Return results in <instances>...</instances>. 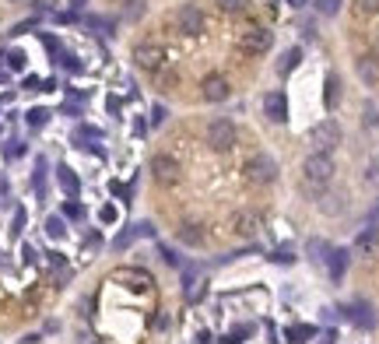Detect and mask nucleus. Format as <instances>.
<instances>
[{
	"label": "nucleus",
	"instance_id": "nucleus-1",
	"mask_svg": "<svg viewBox=\"0 0 379 344\" xmlns=\"http://www.w3.org/2000/svg\"><path fill=\"white\" fill-rule=\"evenodd\" d=\"M330 179H334V159L330 155H320V151H313L305 162H302V193L309 197V200H320L323 193H327V186H330Z\"/></svg>",
	"mask_w": 379,
	"mask_h": 344
},
{
	"label": "nucleus",
	"instance_id": "nucleus-2",
	"mask_svg": "<svg viewBox=\"0 0 379 344\" xmlns=\"http://www.w3.org/2000/svg\"><path fill=\"white\" fill-rule=\"evenodd\" d=\"M243 176H246V183H253V186H271V183L278 179V162H274L271 155H250L246 166H243Z\"/></svg>",
	"mask_w": 379,
	"mask_h": 344
},
{
	"label": "nucleus",
	"instance_id": "nucleus-3",
	"mask_svg": "<svg viewBox=\"0 0 379 344\" xmlns=\"http://www.w3.org/2000/svg\"><path fill=\"white\" fill-rule=\"evenodd\" d=\"M235 141H239V130H235V123L232 120H225V116H218V120H211V127H207V144H211V151H232L235 148Z\"/></svg>",
	"mask_w": 379,
	"mask_h": 344
},
{
	"label": "nucleus",
	"instance_id": "nucleus-4",
	"mask_svg": "<svg viewBox=\"0 0 379 344\" xmlns=\"http://www.w3.org/2000/svg\"><path fill=\"white\" fill-rule=\"evenodd\" d=\"M271 46H274L271 28H250L239 35V53H246V57H264V53H271Z\"/></svg>",
	"mask_w": 379,
	"mask_h": 344
},
{
	"label": "nucleus",
	"instance_id": "nucleus-5",
	"mask_svg": "<svg viewBox=\"0 0 379 344\" xmlns=\"http://www.w3.org/2000/svg\"><path fill=\"white\" fill-rule=\"evenodd\" d=\"M148 169H151V179L162 183V186H176V183L183 179V166H180L173 155H155Z\"/></svg>",
	"mask_w": 379,
	"mask_h": 344
},
{
	"label": "nucleus",
	"instance_id": "nucleus-6",
	"mask_svg": "<svg viewBox=\"0 0 379 344\" xmlns=\"http://www.w3.org/2000/svg\"><path fill=\"white\" fill-rule=\"evenodd\" d=\"M341 123L337 120H323V123H316L313 127V144H316V151L320 155H330L337 144H341Z\"/></svg>",
	"mask_w": 379,
	"mask_h": 344
},
{
	"label": "nucleus",
	"instance_id": "nucleus-7",
	"mask_svg": "<svg viewBox=\"0 0 379 344\" xmlns=\"http://www.w3.org/2000/svg\"><path fill=\"white\" fill-rule=\"evenodd\" d=\"M200 95H204V102H228L232 98V81L225 78V74H207L204 81H200Z\"/></svg>",
	"mask_w": 379,
	"mask_h": 344
},
{
	"label": "nucleus",
	"instance_id": "nucleus-8",
	"mask_svg": "<svg viewBox=\"0 0 379 344\" xmlns=\"http://www.w3.org/2000/svg\"><path fill=\"white\" fill-rule=\"evenodd\" d=\"M176 25H180L183 35H204V11H200L197 4H180Z\"/></svg>",
	"mask_w": 379,
	"mask_h": 344
},
{
	"label": "nucleus",
	"instance_id": "nucleus-9",
	"mask_svg": "<svg viewBox=\"0 0 379 344\" xmlns=\"http://www.w3.org/2000/svg\"><path fill=\"white\" fill-rule=\"evenodd\" d=\"M134 64H137L141 71L155 74L158 67H165V53H162V46H155V42H141V46L134 50Z\"/></svg>",
	"mask_w": 379,
	"mask_h": 344
},
{
	"label": "nucleus",
	"instance_id": "nucleus-10",
	"mask_svg": "<svg viewBox=\"0 0 379 344\" xmlns=\"http://www.w3.org/2000/svg\"><path fill=\"white\" fill-rule=\"evenodd\" d=\"M341 313H344L355 327H362V331H373V327H376V316H373V306H369V302H351V306H344Z\"/></svg>",
	"mask_w": 379,
	"mask_h": 344
},
{
	"label": "nucleus",
	"instance_id": "nucleus-11",
	"mask_svg": "<svg viewBox=\"0 0 379 344\" xmlns=\"http://www.w3.org/2000/svg\"><path fill=\"white\" fill-rule=\"evenodd\" d=\"M264 113H267L271 123H284L288 120V98H284V91H267L264 95Z\"/></svg>",
	"mask_w": 379,
	"mask_h": 344
},
{
	"label": "nucleus",
	"instance_id": "nucleus-12",
	"mask_svg": "<svg viewBox=\"0 0 379 344\" xmlns=\"http://www.w3.org/2000/svg\"><path fill=\"white\" fill-rule=\"evenodd\" d=\"M232 232L243 236V239H253V236L260 232V214H253V211L235 214V218H232Z\"/></svg>",
	"mask_w": 379,
	"mask_h": 344
},
{
	"label": "nucleus",
	"instance_id": "nucleus-13",
	"mask_svg": "<svg viewBox=\"0 0 379 344\" xmlns=\"http://www.w3.org/2000/svg\"><path fill=\"white\" fill-rule=\"evenodd\" d=\"M355 71H358V78L366 85H379V53H362L358 64H355Z\"/></svg>",
	"mask_w": 379,
	"mask_h": 344
},
{
	"label": "nucleus",
	"instance_id": "nucleus-14",
	"mask_svg": "<svg viewBox=\"0 0 379 344\" xmlns=\"http://www.w3.org/2000/svg\"><path fill=\"white\" fill-rule=\"evenodd\" d=\"M376 246H379V225H366L355 236V253H373Z\"/></svg>",
	"mask_w": 379,
	"mask_h": 344
},
{
	"label": "nucleus",
	"instance_id": "nucleus-15",
	"mask_svg": "<svg viewBox=\"0 0 379 344\" xmlns=\"http://www.w3.org/2000/svg\"><path fill=\"white\" fill-rule=\"evenodd\" d=\"M57 183H60V190H64L67 197H78V190H81V179H78V172L67 169V166H60V169H57Z\"/></svg>",
	"mask_w": 379,
	"mask_h": 344
},
{
	"label": "nucleus",
	"instance_id": "nucleus-16",
	"mask_svg": "<svg viewBox=\"0 0 379 344\" xmlns=\"http://www.w3.org/2000/svg\"><path fill=\"white\" fill-rule=\"evenodd\" d=\"M151 81L162 88V91H176V85H180V74H176V71L165 64V67H158V71L151 74Z\"/></svg>",
	"mask_w": 379,
	"mask_h": 344
},
{
	"label": "nucleus",
	"instance_id": "nucleus-17",
	"mask_svg": "<svg viewBox=\"0 0 379 344\" xmlns=\"http://www.w3.org/2000/svg\"><path fill=\"white\" fill-rule=\"evenodd\" d=\"M327 263H330V277H334V281H344V270H348V250H330Z\"/></svg>",
	"mask_w": 379,
	"mask_h": 344
},
{
	"label": "nucleus",
	"instance_id": "nucleus-18",
	"mask_svg": "<svg viewBox=\"0 0 379 344\" xmlns=\"http://www.w3.org/2000/svg\"><path fill=\"white\" fill-rule=\"evenodd\" d=\"M204 288H207V281H204L200 274H193V270H190V274H187V285H183V292H187L190 302H197V299L204 295Z\"/></svg>",
	"mask_w": 379,
	"mask_h": 344
},
{
	"label": "nucleus",
	"instance_id": "nucleus-19",
	"mask_svg": "<svg viewBox=\"0 0 379 344\" xmlns=\"http://www.w3.org/2000/svg\"><path fill=\"white\" fill-rule=\"evenodd\" d=\"M176 236H180L183 246H204V232H200V225H183Z\"/></svg>",
	"mask_w": 379,
	"mask_h": 344
},
{
	"label": "nucleus",
	"instance_id": "nucleus-20",
	"mask_svg": "<svg viewBox=\"0 0 379 344\" xmlns=\"http://www.w3.org/2000/svg\"><path fill=\"white\" fill-rule=\"evenodd\" d=\"M298 60H302V50H298V46H291V50H288V53H284V57H281V64H278V71H281V74H291Z\"/></svg>",
	"mask_w": 379,
	"mask_h": 344
},
{
	"label": "nucleus",
	"instance_id": "nucleus-21",
	"mask_svg": "<svg viewBox=\"0 0 379 344\" xmlns=\"http://www.w3.org/2000/svg\"><path fill=\"white\" fill-rule=\"evenodd\" d=\"M144 11H148V0H127V7H123L127 21H141V18H144Z\"/></svg>",
	"mask_w": 379,
	"mask_h": 344
},
{
	"label": "nucleus",
	"instance_id": "nucleus-22",
	"mask_svg": "<svg viewBox=\"0 0 379 344\" xmlns=\"http://www.w3.org/2000/svg\"><path fill=\"white\" fill-rule=\"evenodd\" d=\"M46 236H49V239H64V236H67V225H64V218H57V214H53V218L46 222Z\"/></svg>",
	"mask_w": 379,
	"mask_h": 344
},
{
	"label": "nucleus",
	"instance_id": "nucleus-23",
	"mask_svg": "<svg viewBox=\"0 0 379 344\" xmlns=\"http://www.w3.org/2000/svg\"><path fill=\"white\" fill-rule=\"evenodd\" d=\"M337 98H341V81H337V74H330V78H327V105L334 109Z\"/></svg>",
	"mask_w": 379,
	"mask_h": 344
},
{
	"label": "nucleus",
	"instance_id": "nucleus-24",
	"mask_svg": "<svg viewBox=\"0 0 379 344\" xmlns=\"http://www.w3.org/2000/svg\"><path fill=\"white\" fill-rule=\"evenodd\" d=\"M214 4H218L225 14H243V11L250 7V0H214Z\"/></svg>",
	"mask_w": 379,
	"mask_h": 344
},
{
	"label": "nucleus",
	"instance_id": "nucleus-25",
	"mask_svg": "<svg viewBox=\"0 0 379 344\" xmlns=\"http://www.w3.org/2000/svg\"><path fill=\"white\" fill-rule=\"evenodd\" d=\"M46 120H49V109H28V127H32V130L46 127Z\"/></svg>",
	"mask_w": 379,
	"mask_h": 344
},
{
	"label": "nucleus",
	"instance_id": "nucleus-26",
	"mask_svg": "<svg viewBox=\"0 0 379 344\" xmlns=\"http://www.w3.org/2000/svg\"><path fill=\"white\" fill-rule=\"evenodd\" d=\"M21 155H25V141H7V144H4V159H7V162H14V159H21Z\"/></svg>",
	"mask_w": 379,
	"mask_h": 344
},
{
	"label": "nucleus",
	"instance_id": "nucleus-27",
	"mask_svg": "<svg viewBox=\"0 0 379 344\" xmlns=\"http://www.w3.org/2000/svg\"><path fill=\"white\" fill-rule=\"evenodd\" d=\"M341 4H344V0H316V11H320L323 18H334V14L341 11Z\"/></svg>",
	"mask_w": 379,
	"mask_h": 344
},
{
	"label": "nucleus",
	"instance_id": "nucleus-28",
	"mask_svg": "<svg viewBox=\"0 0 379 344\" xmlns=\"http://www.w3.org/2000/svg\"><path fill=\"white\" fill-rule=\"evenodd\" d=\"M309 334H313V327H288V341L291 344H305Z\"/></svg>",
	"mask_w": 379,
	"mask_h": 344
},
{
	"label": "nucleus",
	"instance_id": "nucleus-29",
	"mask_svg": "<svg viewBox=\"0 0 379 344\" xmlns=\"http://www.w3.org/2000/svg\"><path fill=\"white\" fill-rule=\"evenodd\" d=\"M102 137V130H95V127H78V134H74V141H98Z\"/></svg>",
	"mask_w": 379,
	"mask_h": 344
},
{
	"label": "nucleus",
	"instance_id": "nucleus-30",
	"mask_svg": "<svg viewBox=\"0 0 379 344\" xmlns=\"http://www.w3.org/2000/svg\"><path fill=\"white\" fill-rule=\"evenodd\" d=\"M165 120H169V109H165V105H155V109H151V127H162Z\"/></svg>",
	"mask_w": 379,
	"mask_h": 344
},
{
	"label": "nucleus",
	"instance_id": "nucleus-31",
	"mask_svg": "<svg viewBox=\"0 0 379 344\" xmlns=\"http://www.w3.org/2000/svg\"><path fill=\"white\" fill-rule=\"evenodd\" d=\"M4 60H7V67H11V71H21V67H25V57H21V53H7Z\"/></svg>",
	"mask_w": 379,
	"mask_h": 344
},
{
	"label": "nucleus",
	"instance_id": "nucleus-32",
	"mask_svg": "<svg viewBox=\"0 0 379 344\" xmlns=\"http://www.w3.org/2000/svg\"><path fill=\"white\" fill-rule=\"evenodd\" d=\"M21 229H25V207H18V211H14V222H11V232H14V236H18Z\"/></svg>",
	"mask_w": 379,
	"mask_h": 344
},
{
	"label": "nucleus",
	"instance_id": "nucleus-33",
	"mask_svg": "<svg viewBox=\"0 0 379 344\" xmlns=\"http://www.w3.org/2000/svg\"><path fill=\"white\" fill-rule=\"evenodd\" d=\"M355 4H358V11H362V14H376L379 11V0H355Z\"/></svg>",
	"mask_w": 379,
	"mask_h": 344
},
{
	"label": "nucleus",
	"instance_id": "nucleus-34",
	"mask_svg": "<svg viewBox=\"0 0 379 344\" xmlns=\"http://www.w3.org/2000/svg\"><path fill=\"white\" fill-rule=\"evenodd\" d=\"M60 64H64L67 71H81V64H78V57H71V53H60Z\"/></svg>",
	"mask_w": 379,
	"mask_h": 344
},
{
	"label": "nucleus",
	"instance_id": "nucleus-35",
	"mask_svg": "<svg viewBox=\"0 0 379 344\" xmlns=\"http://www.w3.org/2000/svg\"><path fill=\"white\" fill-rule=\"evenodd\" d=\"M64 214H67V218H81V214H85V207L71 200V204H64Z\"/></svg>",
	"mask_w": 379,
	"mask_h": 344
},
{
	"label": "nucleus",
	"instance_id": "nucleus-36",
	"mask_svg": "<svg viewBox=\"0 0 379 344\" xmlns=\"http://www.w3.org/2000/svg\"><path fill=\"white\" fill-rule=\"evenodd\" d=\"M102 222L112 225V222H116V207H102Z\"/></svg>",
	"mask_w": 379,
	"mask_h": 344
},
{
	"label": "nucleus",
	"instance_id": "nucleus-37",
	"mask_svg": "<svg viewBox=\"0 0 379 344\" xmlns=\"http://www.w3.org/2000/svg\"><path fill=\"white\" fill-rule=\"evenodd\" d=\"M162 257H165V263H173V267H176V263H180V257H176V253H173V250H169V246H162Z\"/></svg>",
	"mask_w": 379,
	"mask_h": 344
},
{
	"label": "nucleus",
	"instance_id": "nucleus-38",
	"mask_svg": "<svg viewBox=\"0 0 379 344\" xmlns=\"http://www.w3.org/2000/svg\"><path fill=\"white\" fill-rule=\"evenodd\" d=\"M288 4H291V7H302V4H305V0H288Z\"/></svg>",
	"mask_w": 379,
	"mask_h": 344
},
{
	"label": "nucleus",
	"instance_id": "nucleus-39",
	"mask_svg": "<svg viewBox=\"0 0 379 344\" xmlns=\"http://www.w3.org/2000/svg\"><path fill=\"white\" fill-rule=\"evenodd\" d=\"M74 7H85V0H74Z\"/></svg>",
	"mask_w": 379,
	"mask_h": 344
},
{
	"label": "nucleus",
	"instance_id": "nucleus-40",
	"mask_svg": "<svg viewBox=\"0 0 379 344\" xmlns=\"http://www.w3.org/2000/svg\"><path fill=\"white\" fill-rule=\"evenodd\" d=\"M0 81H7V74H4V71H0Z\"/></svg>",
	"mask_w": 379,
	"mask_h": 344
}]
</instances>
